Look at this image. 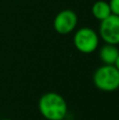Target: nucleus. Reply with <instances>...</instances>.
I'll list each match as a JSON object with an SVG mask.
<instances>
[{
	"mask_svg": "<svg viewBox=\"0 0 119 120\" xmlns=\"http://www.w3.org/2000/svg\"><path fill=\"white\" fill-rule=\"evenodd\" d=\"M99 35L91 27H81L74 34L73 43L76 50L82 54L95 52L99 45Z\"/></svg>",
	"mask_w": 119,
	"mask_h": 120,
	"instance_id": "nucleus-3",
	"label": "nucleus"
},
{
	"mask_svg": "<svg viewBox=\"0 0 119 120\" xmlns=\"http://www.w3.org/2000/svg\"><path fill=\"white\" fill-rule=\"evenodd\" d=\"M2 120H12V119H2Z\"/></svg>",
	"mask_w": 119,
	"mask_h": 120,
	"instance_id": "nucleus-10",
	"label": "nucleus"
},
{
	"mask_svg": "<svg viewBox=\"0 0 119 120\" xmlns=\"http://www.w3.org/2000/svg\"><path fill=\"white\" fill-rule=\"evenodd\" d=\"M119 55V50L117 45L105 43L99 51V58L104 64L113 65Z\"/></svg>",
	"mask_w": 119,
	"mask_h": 120,
	"instance_id": "nucleus-6",
	"label": "nucleus"
},
{
	"mask_svg": "<svg viewBox=\"0 0 119 120\" xmlns=\"http://www.w3.org/2000/svg\"><path fill=\"white\" fill-rule=\"evenodd\" d=\"M111 12L113 15L119 16V0H110L109 1Z\"/></svg>",
	"mask_w": 119,
	"mask_h": 120,
	"instance_id": "nucleus-8",
	"label": "nucleus"
},
{
	"mask_svg": "<svg viewBox=\"0 0 119 120\" xmlns=\"http://www.w3.org/2000/svg\"><path fill=\"white\" fill-rule=\"evenodd\" d=\"M92 15L97 20L102 21L107 19L110 15H112L111 8L109 2L104 0H98L92 5Z\"/></svg>",
	"mask_w": 119,
	"mask_h": 120,
	"instance_id": "nucleus-7",
	"label": "nucleus"
},
{
	"mask_svg": "<svg viewBox=\"0 0 119 120\" xmlns=\"http://www.w3.org/2000/svg\"><path fill=\"white\" fill-rule=\"evenodd\" d=\"M99 37L104 43L118 45L119 44V16L110 15L107 19L100 21Z\"/></svg>",
	"mask_w": 119,
	"mask_h": 120,
	"instance_id": "nucleus-4",
	"label": "nucleus"
},
{
	"mask_svg": "<svg viewBox=\"0 0 119 120\" xmlns=\"http://www.w3.org/2000/svg\"><path fill=\"white\" fill-rule=\"evenodd\" d=\"M95 86L102 92H114L119 89V71L114 65L103 64L93 75Z\"/></svg>",
	"mask_w": 119,
	"mask_h": 120,
	"instance_id": "nucleus-2",
	"label": "nucleus"
},
{
	"mask_svg": "<svg viewBox=\"0 0 119 120\" xmlns=\"http://www.w3.org/2000/svg\"><path fill=\"white\" fill-rule=\"evenodd\" d=\"M114 66H115L116 68L119 71V55H118V57H117V59H116V61L114 62V64H113Z\"/></svg>",
	"mask_w": 119,
	"mask_h": 120,
	"instance_id": "nucleus-9",
	"label": "nucleus"
},
{
	"mask_svg": "<svg viewBox=\"0 0 119 120\" xmlns=\"http://www.w3.org/2000/svg\"><path fill=\"white\" fill-rule=\"evenodd\" d=\"M78 16L72 10H62L54 18V30L60 35H67L76 30Z\"/></svg>",
	"mask_w": 119,
	"mask_h": 120,
	"instance_id": "nucleus-5",
	"label": "nucleus"
},
{
	"mask_svg": "<svg viewBox=\"0 0 119 120\" xmlns=\"http://www.w3.org/2000/svg\"><path fill=\"white\" fill-rule=\"evenodd\" d=\"M38 109L41 116L46 120H63L67 114L65 99L55 92L43 94L38 101Z\"/></svg>",
	"mask_w": 119,
	"mask_h": 120,
	"instance_id": "nucleus-1",
	"label": "nucleus"
}]
</instances>
